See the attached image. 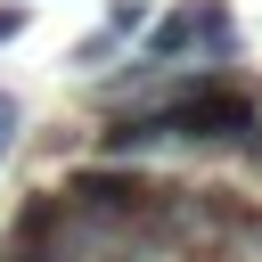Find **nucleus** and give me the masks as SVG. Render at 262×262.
Wrapping results in <instances>:
<instances>
[{
  "label": "nucleus",
  "instance_id": "obj_1",
  "mask_svg": "<svg viewBox=\"0 0 262 262\" xmlns=\"http://www.w3.org/2000/svg\"><path fill=\"white\" fill-rule=\"evenodd\" d=\"M147 115H156V139H188V147H229V139L246 147L262 131V98L246 82H229V74H205L196 90H180V98H164Z\"/></svg>",
  "mask_w": 262,
  "mask_h": 262
},
{
  "label": "nucleus",
  "instance_id": "obj_2",
  "mask_svg": "<svg viewBox=\"0 0 262 262\" xmlns=\"http://www.w3.org/2000/svg\"><path fill=\"white\" fill-rule=\"evenodd\" d=\"M66 205H74V221H156L164 213V196L172 188H156L139 164H115V156H98V164H82V172H66V188H57Z\"/></svg>",
  "mask_w": 262,
  "mask_h": 262
},
{
  "label": "nucleus",
  "instance_id": "obj_3",
  "mask_svg": "<svg viewBox=\"0 0 262 262\" xmlns=\"http://www.w3.org/2000/svg\"><path fill=\"white\" fill-rule=\"evenodd\" d=\"M66 229H74V205H66L57 188H33V196L16 205V221H8V246H25V254H57V262H66Z\"/></svg>",
  "mask_w": 262,
  "mask_h": 262
},
{
  "label": "nucleus",
  "instance_id": "obj_4",
  "mask_svg": "<svg viewBox=\"0 0 262 262\" xmlns=\"http://www.w3.org/2000/svg\"><path fill=\"white\" fill-rule=\"evenodd\" d=\"M188 41H205L213 57H229V49H237V25H229V8H221V0H196V8H188Z\"/></svg>",
  "mask_w": 262,
  "mask_h": 262
},
{
  "label": "nucleus",
  "instance_id": "obj_5",
  "mask_svg": "<svg viewBox=\"0 0 262 262\" xmlns=\"http://www.w3.org/2000/svg\"><path fill=\"white\" fill-rule=\"evenodd\" d=\"M147 49H156V57H180V49H196V41H188V8H180V16H164V25L147 33Z\"/></svg>",
  "mask_w": 262,
  "mask_h": 262
},
{
  "label": "nucleus",
  "instance_id": "obj_6",
  "mask_svg": "<svg viewBox=\"0 0 262 262\" xmlns=\"http://www.w3.org/2000/svg\"><path fill=\"white\" fill-rule=\"evenodd\" d=\"M25 33V8H0V41H16Z\"/></svg>",
  "mask_w": 262,
  "mask_h": 262
},
{
  "label": "nucleus",
  "instance_id": "obj_7",
  "mask_svg": "<svg viewBox=\"0 0 262 262\" xmlns=\"http://www.w3.org/2000/svg\"><path fill=\"white\" fill-rule=\"evenodd\" d=\"M8 131H16V98L0 90V147H8Z\"/></svg>",
  "mask_w": 262,
  "mask_h": 262
},
{
  "label": "nucleus",
  "instance_id": "obj_8",
  "mask_svg": "<svg viewBox=\"0 0 262 262\" xmlns=\"http://www.w3.org/2000/svg\"><path fill=\"white\" fill-rule=\"evenodd\" d=\"M0 262H57V254H25V246H8V254H0Z\"/></svg>",
  "mask_w": 262,
  "mask_h": 262
},
{
  "label": "nucleus",
  "instance_id": "obj_9",
  "mask_svg": "<svg viewBox=\"0 0 262 262\" xmlns=\"http://www.w3.org/2000/svg\"><path fill=\"white\" fill-rule=\"evenodd\" d=\"M246 156H254V164H262V131H254V139H246Z\"/></svg>",
  "mask_w": 262,
  "mask_h": 262
}]
</instances>
